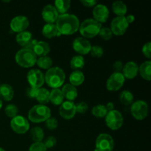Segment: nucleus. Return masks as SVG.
Wrapping results in <instances>:
<instances>
[{"label": "nucleus", "instance_id": "f257e3e1", "mask_svg": "<svg viewBox=\"0 0 151 151\" xmlns=\"http://www.w3.org/2000/svg\"><path fill=\"white\" fill-rule=\"evenodd\" d=\"M55 24L61 35H72L79 29L80 21L75 15L65 13L59 15Z\"/></svg>", "mask_w": 151, "mask_h": 151}, {"label": "nucleus", "instance_id": "f03ea898", "mask_svg": "<svg viewBox=\"0 0 151 151\" xmlns=\"http://www.w3.org/2000/svg\"><path fill=\"white\" fill-rule=\"evenodd\" d=\"M44 79L45 82L50 87L52 88H59L64 83L66 75L61 68L54 66L47 71Z\"/></svg>", "mask_w": 151, "mask_h": 151}, {"label": "nucleus", "instance_id": "7ed1b4c3", "mask_svg": "<svg viewBox=\"0 0 151 151\" xmlns=\"http://www.w3.org/2000/svg\"><path fill=\"white\" fill-rule=\"evenodd\" d=\"M102 27V24L94 19H87L80 24L79 31L85 38H92L99 34Z\"/></svg>", "mask_w": 151, "mask_h": 151}, {"label": "nucleus", "instance_id": "20e7f679", "mask_svg": "<svg viewBox=\"0 0 151 151\" xmlns=\"http://www.w3.org/2000/svg\"><path fill=\"white\" fill-rule=\"evenodd\" d=\"M51 116V110L45 105H35L30 109L28 113L29 120L35 123L45 122Z\"/></svg>", "mask_w": 151, "mask_h": 151}, {"label": "nucleus", "instance_id": "39448f33", "mask_svg": "<svg viewBox=\"0 0 151 151\" xmlns=\"http://www.w3.org/2000/svg\"><path fill=\"white\" fill-rule=\"evenodd\" d=\"M37 57L33 51L27 49H21L15 56L16 62L20 66L24 68L32 67L36 63Z\"/></svg>", "mask_w": 151, "mask_h": 151}, {"label": "nucleus", "instance_id": "423d86ee", "mask_svg": "<svg viewBox=\"0 0 151 151\" xmlns=\"http://www.w3.org/2000/svg\"><path fill=\"white\" fill-rule=\"evenodd\" d=\"M124 118L122 114L117 110H113L108 112L106 116V123L110 129L113 131L119 129L122 126Z\"/></svg>", "mask_w": 151, "mask_h": 151}, {"label": "nucleus", "instance_id": "0eeeda50", "mask_svg": "<svg viewBox=\"0 0 151 151\" xmlns=\"http://www.w3.org/2000/svg\"><path fill=\"white\" fill-rule=\"evenodd\" d=\"M114 147V141L111 135L100 134L96 139L95 151H112Z\"/></svg>", "mask_w": 151, "mask_h": 151}, {"label": "nucleus", "instance_id": "6e6552de", "mask_svg": "<svg viewBox=\"0 0 151 151\" xmlns=\"http://www.w3.org/2000/svg\"><path fill=\"white\" fill-rule=\"evenodd\" d=\"M131 112L136 119L143 120L148 114V105L143 100H137L131 105Z\"/></svg>", "mask_w": 151, "mask_h": 151}, {"label": "nucleus", "instance_id": "1a4fd4ad", "mask_svg": "<svg viewBox=\"0 0 151 151\" xmlns=\"http://www.w3.org/2000/svg\"><path fill=\"white\" fill-rule=\"evenodd\" d=\"M10 127L16 134H24L29 129V123L24 116L17 115L12 118L10 121Z\"/></svg>", "mask_w": 151, "mask_h": 151}, {"label": "nucleus", "instance_id": "9d476101", "mask_svg": "<svg viewBox=\"0 0 151 151\" xmlns=\"http://www.w3.org/2000/svg\"><path fill=\"white\" fill-rule=\"evenodd\" d=\"M125 81V77L122 72H114L107 80L106 88L109 91H116L120 89Z\"/></svg>", "mask_w": 151, "mask_h": 151}, {"label": "nucleus", "instance_id": "9b49d317", "mask_svg": "<svg viewBox=\"0 0 151 151\" xmlns=\"http://www.w3.org/2000/svg\"><path fill=\"white\" fill-rule=\"evenodd\" d=\"M128 26L129 24L127 22L125 16H116L112 20L110 29H111L113 34L119 36L125 33Z\"/></svg>", "mask_w": 151, "mask_h": 151}, {"label": "nucleus", "instance_id": "f8f14e48", "mask_svg": "<svg viewBox=\"0 0 151 151\" xmlns=\"http://www.w3.org/2000/svg\"><path fill=\"white\" fill-rule=\"evenodd\" d=\"M27 81L29 83V86L35 88H41L45 82L44 75L39 69H31L28 72L27 75Z\"/></svg>", "mask_w": 151, "mask_h": 151}, {"label": "nucleus", "instance_id": "ddd939ff", "mask_svg": "<svg viewBox=\"0 0 151 151\" xmlns=\"http://www.w3.org/2000/svg\"><path fill=\"white\" fill-rule=\"evenodd\" d=\"M72 48L76 52L79 53L80 55H83L90 52L91 44L86 38L83 37H78L75 38L72 42Z\"/></svg>", "mask_w": 151, "mask_h": 151}, {"label": "nucleus", "instance_id": "4468645a", "mask_svg": "<svg viewBox=\"0 0 151 151\" xmlns=\"http://www.w3.org/2000/svg\"><path fill=\"white\" fill-rule=\"evenodd\" d=\"M29 22L25 16H16L11 20L10 24V28L13 32H22L25 31L29 27Z\"/></svg>", "mask_w": 151, "mask_h": 151}, {"label": "nucleus", "instance_id": "2eb2a0df", "mask_svg": "<svg viewBox=\"0 0 151 151\" xmlns=\"http://www.w3.org/2000/svg\"><path fill=\"white\" fill-rule=\"evenodd\" d=\"M59 114L63 119L67 120L72 119L76 114L75 104L72 101H63L59 109Z\"/></svg>", "mask_w": 151, "mask_h": 151}, {"label": "nucleus", "instance_id": "dca6fc26", "mask_svg": "<svg viewBox=\"0 0 151 151\" xmlns=\"http://www.w3.org/2000/svg\"><path fill=\"white\" fill-rule=\"evenodd\" d=\"M92 13L94 20L100 24L107 22V20L109 19V10L105 4H96L93 9Z\"/></svg>", "mask_w": 151, "mask_h": 151}, {"label": "nucleus", "instance_id": "f3484780", "mask_svg": "<svg viewBox=\"0 0 151 151\" xmlns=\"http://www.w3.org/2000/svg\"><path fill=\"white\" fill-rule=\"evenodd\" d=\"M41 16L47 24H54L58 18L59 14L54 6L52 4H47L43 8Z\"/></svg>", "mask_w": 151, "mask_h": 151}, {"label": "nucleus", "instance_id": "a211bd4d", "mask_svg": "<svg viewBox=\"0 0 151 151\" xmlns=\"http://www.w3.org/2000/svg\"><path fill=\"white\" fill-rule=\"evenodd\" d=\"M122 72L125 78L134 79L139 73V66L136 62L129 61L124 65Z\"/></svg>", "mask_w": 151, "mask_h": 151}, {"label": "nucleus", "instance_id": "6ab92c4d", "mask_svg": "<svg viewBox=\"0 0 151 151\" xmlns=\"http://www.w3.org/2000/svg\"><path fill=\"white\" fill-rule=\"evenodd\" d=\"M61 91L63 93V97L66 98L68 101L73 102V100H75L78 97V93L76 87L70 83H66L63 85Z\"/></svg>", "mask_w": 151, "mask_h": 151}, {"label": "nucleus", "instance_id": "aec40b11", "mask_svg": "<svg viewBox=\"0 0 151 151\" xmlns=\"http://www.w3.org/2000/svg\"><path fill=\"white\" fill-rule=\"evenodd\" d=\"M34 53L37 57H43V56H47L50 52V47L47 42L44 41H38L36 45L34 47L33 50Z\"/></svg>", "mask_w": 151, "mask_h": 151}, {"label": "nucleus", "instance_id": "412c9836", "mask_svg": "<svg viewBox=\"0 0 151 151\" xmlns=\"http://www.w3.org/2000/svg\"><path fill=\"white\" fill-rule=\"evenodd\" d=\"M42 34L45 38H52L61 35L55 24H47L43 27Z\"/></svg>", "mask_w": 151, "mask_h": 151}, {"label": "nucleus", "instance_id": "4be33fe9", "mask_svg": "<svg viewBox=\"0 0 151 151\" xmlns=\"http://www.w3.org/2000/svg\"><path fill=\"white\" fill-rule=\"evenodd\" d=\"M14 90L13 87L7 83L1 84L0 86V98L1 100L10 101L13 98Z\"/></svg>", "mask_w": 151, "mask_h": 151}, {"label": "nucleus", "instance_id": "5701e85b", "mask_svg": "<svg viewBox=\"0 0 151 151\" xmlns=\"http://www.w3.org/2000/svg\"><path fill=\"white\" fill-rule=\"evenodd\" d=\"M64 97L61 90L59 88H52L50 91V102L55 106H60L63 103Z\"/></svg>", "mask_w": 151, "mask_h": 151}, {"label": "nucleus", "instance_id": "b1692460", "mask_svg": "<svg viewBox=\"0 0 151 151\" xmlns=\"http://www.w3.org/2000/svg\"><path fill=\"white\" fill-rule=\"evenodd\" d=\"M139 72L143 79L146 81L151 80V61L146 60L143 62L139 67Z\"/></svg>", "mask_w": 151, "mask_h": 151}, {"label": "nucleus", "instance_id": "393cba45", "mask_svg": "<svg viewBox=\"0 0 151 151\" xmlns=\"http://www.w3.org/2000/svg\"><path fill=\"white\" fill-rule=\"evenodd\" d=\"M85 81L84 74L81 71H73L69 76V82L74 86H81Z\"/></svg>", "mask_w": 151, "mask_h": 151}, {"label": "nucleus", "instance_id": "a878e982", "mask_svg": "<svg viewBox=\"0 0 151 151\" xmlns=\"http://www.w3.org/2000/svg\"><path fill=\"white\" fill-rule=\"evenodd\" d=\"M32 39V34L30 32L27 30L18 33L16 38V40L18 44L23 47H24Z\"/></svg>", "mask_w": 151, "mask_h": 151}, {"label": "nucleus", "instance_id": "bb28decb", "mask_svg": "<svg viewBox=\"0 0 151 151\" xmlns=\"http://www.w3.org/2000/svg\"><path fill=\"white\" fill-rule=\"evenodd\" d=\"M112 10L117 16H125L128 11V7L123 1H116L112 4Z\"/></svg>", "mask_w": 151, "mask_h": 151}, {"label": "nucleus", "instance_id": "cd10ccee", "mask_svg": "<svg viewBox=\"0 0 151 151\" xmlns=\"http://www.w3.org/2000/svg\"><path fill=\"white\" fill-rule=\"evenodd\" d=\"M71 5V1L69 0H56L55 1V8L59 15L65 14L69 10Z\"/></svg>", "mask_w": 151, "mask_h": 151}, {"label": "nucleus", "instance_id": "c85d7f7f", "mask_svg": "<svg viewBox=\"0 0 151 151\" xmlns=\"http://www.w3.org/2000/svg\"><path fill=\"white\" fill-rule=\"evenodd\" d=\"M35 99L40 104H47L50 102V91L45 88H38Z\"/></svg>", "mask_w": 151, "mask_h": 151}, {"label": "nucleus", "instance_id": "c756f323", "mask_svg": "<svg viewBox=\"0 0 151 151\" xmlns=\"http://www.w3.org/2000/svg\"><path fill=\"white\" fill-rule=\"evenodd\" d=\"M85 66V59L82 55H75L71 59L70 66L74 71H81Z\"/></svg>", "mask_w": 151, "mask_h": 151}, {"label": "nucleus", "instance_id": "7c9ffc66", "mask_svg": "<svg viewBox=\"0 0 151 151\" xmlns=\"http://www.w3.org/2000/svg\"><path fill=\"white\" fill-rule=\"evenodd\" d=\"M30 137L35 142H42L44 138V130L41 127H34L30 130Z\"/></svg>", "mask_w": 151, "mask_h": 151}, {"label": "nucleus", "instance_id": "2f4dec72", "mask_svg": "<svg viewBox=\"0 0 151 151\" xmlns=\"http://www.w3.org/2000/svg\"><path fill=\"white\" fill-rule=\"evenodd\" d=\"M119 100L125 106H129L134 103V95L128 90H124L119 94Z\"/></svg>", "mask_w": 151, "mask_h": 151}, {"label": "nucleus", "instance_id": "473e14b6", "mask_svg": "<svg viewBox=\"0 0 151 151\" xmlns=\"http://www.w3.org/2000/svg\"><path fill=\"white\" fill-rule=\"evenodd\" d=\"M91 114L97 118L106 117L108 114V111L106 109V106L104 105H97L94 106L91 109Z\"/></svg>", "mask_w": 151, "mask_h": 151}, {"label": "nucleus", "instance_id": "72a5a7b5", "mask_svg": "<svg viewBox=\"0 0 151 151\" xmlns=\"http://www.w3.org/2000/svg\"><path fill=\"white\" fill-rule=\"evenodd\" d=\"M36 64L40 68L44 69H49L52 66V60L49 56H43L37 58Z\"/></svg>", "mask_w": 151, "mask_h": 151}, {"label": "nucleus", "instance_id": "f704fd0d", "mask_svg": "<svg viewBox=\"0 0 151 151\" xmlns=\"http://www.w3.org/2000/svg\"><path fill=\"white\" fill-rule=\"evenodd\" d=\"M4 112L5 114L7 115L8 117L13 118L16 116L19 113V109L17 106L14 104H9L4 109Z\"/></svg>", "mask_w": 151, "mask_h": 151}, {"label": "nucleus", "instance_id": "c9c22d12", "mask_svg": "<svg viewBox=\"0 0 151 151\" xmlns=\"http://www.w3.org/2000/svg\"><path fill=\"white\" fill-rule=\"evenodd\" d=\"M99 35L103 38V40H106V41H108V40H110L111 38L113 36V32H112L111 29L109 27H102L101 29H100V32H99Z\"/></svg>", "mask_w": 151, "mask_h": 151}, {"label": "nucleus", "instance_id": "e433bc0d", "mask_svg": "<svg viewBox=\"0 0 151 151\" xmlns=\"http://www.w3.org/2000/svg\"><path fill=\"white\" fill-rule=\"evenodd\" d=\"M90 54L91 56L94 58H101L104 54V50H103V47L98 45L91 46V51H90Z\"/></svg>", "mask_w": 151, "mask_h": 151}, {"label": "nucleus", "instance_id": "4c0bfd02", "mask_svg": "<svg viewBox=\"0 0 151 151\" xmlns=\"http://www.w3.org/2000/svg\"><path fill=\"white\" fill-rule=\"evenodd\" d=\"M58 125V122L57 119L55 117H51L50 116L48 119L45 121V126L47 129L50 130V131H53V130L56 129Z\"/></svg>", "mask_w": 151, "mask_h": 151}, {"label": "nucleus", "instance_id": "58836bf2", "mask_svg": "<svg viewBox=\"0 0 151 151\" xmlns=\"http://www.w3.org/2000/svg\"><path fill=\"white\" fill-rule=\"evenodd\" d=\"M76 113L85 114L88 109V105L85 102H80L78 104H75Z\"/></svg>", "mask_w": 151, "mask_h": 151}, {"label": "nucleus", "instance_id": "ea45409f", "mask_svg": "<svg viewBox=\"0 0 151 151\" xmlns=\"http://www.w3.org/2000/svg\"><path fill=\"white\" fill-rule=\"evenodd\" d=\"M29 151H47V149L43 142H34L29 147Z\"/></svg>", "mask_w": 151, "mask_h": 151}, {"label": "nucleus", "instance_id": "a19ab883", "mask_svg": "<svg viewBox=\"0 0 151 151\" xmlns=\"http://www.w3.org/2000/svg\"><path fill=\"white\" fill-rule=\"evenodd\" d=\"M44 145H45V147H47V149H50L54 147L57 144V139L54 137H48L44 141Z\"/></svg>", "mask_w": 151, "mask_h": 151}, {"label": "nucleus", "instance_id": "79ce46f5", "mask_svg": "<svg viewBox=\"0 0 151 151\" xmlns=\"http://www.w3.org/2000/svg\"><path fill=\"white\" fill-rule=\"evenodd\" d=\"M142 53L147 58L150 59L151 58V43L147 42L143 46Z\"/></svg>", "mask_w": 151, "mask_h": 151}, {"label": "nucleus", "instance_id": "37998d69", "mask_svg": "<svg viewBox=\"0 0 151 151\" xmlns=\"http://www.w3.org/2000/svg\"><path fill=\"white\" fill-rule=\"evenodd\" d=\"M38 88H35V87H32L29 86V88H27L26 94L27 95V97H29V98H35V96H36L37 92H38Z\"/></svg>", "mask_w": 151, "mask_h": 151}, {"label": "nucleus", "instance_id": "c03bdc74", "mask_svg": "<svg viewBox=\"0 0 151 151\" xmlns=\"http://www.w3.org/2000/svg\"><path fill=\"white\" fill-rule=\"evenodd\" d=\"M123 66V63H122V61H120V60H116V61H115L114 63H113L112 67H113L114 72H122Z\"/></svg>", "mask_w": 151, "mask_h": 151}, {"label": "nucleus", "instance_id": "a18cd8bd", "mask_svg": "<svg viewBox=\"0 0 151 151\" xmlns=\"http://www.w3.org/2000/svg\"><path fill=\"white\" fill-rule=\"evenodd\" d=\"M81 3L86 7H94L97 4V1H95V0H82Z\"/></svg>", "mask_w": 151, "mask_h": 151}, {"label": "nucleus", "instance_id": "49530a36", "mask_svg": "<svg viewBox=\"0 0 151 151\" xmlns=\"http://www.w3.org/2000/svg\"><path fill=\"white\" fill-rule=\"evenodd\" d=\"M38 41H37L36 39H34V38H32V40H31L30 41H29V43H28L27 44L26 46H25L24 48L25 49H27V50H33L34 47H35V46L36 45L37 42H38Z\"/></svg>", "mask_w": 151, "mask_h": 151}, {"label": "nucleus", "instance_id": "de8ad7c7", "mask_svg": "<svg viewBox=\"0 0 151 151\" xmlns=\"http://www.w3.org/2000/svg\"><path fill=\"white\" fill-rule=\"evenodd\" d=\"M125 19H126L127 22H128V24H129L133 23V22L135 21V16H134V15L130 14V15H128L127 16H125Z\"/></svg>", "mask_w": 151, "mask_h": 151}, {"label": "nucleus", "instance_id": "09e8293b", "mask_svg": "<svg viewBox=\"0 0 151 151\" xmlns=\"http://www.w3.org/2000/svg\"><path fill=\"white\" fill-rule=\"evenodd\" d=\"M106 109H107L108 112L111 111H113L114 110V105L112 102H109V103H107V105L106 106Z\"/></svg>", "mask_w": 151, "mask_h": 151}, {"label": "nucleus", "instance_id": "8fccbe9b", "mask_svg": "<svg viewBox=\"0 0 151 151\" xmlns=\"http://www.w3.org/2000/svg\"><path fill=\"white\" fill-rule=\"evenodd\" d=\"M2 104H3V103H2V100H1V98H0V109H1V107H2Z\"/></svg>", "mask_w": 151, "mask_h": 151}, {"label": "nucleus", "instance_id": "3c124183", "mask_svg": "<svg viewBox=\"0 0 151 151\" xmlns=\"http://www.w3.org/2000/svg\"><path fill=\"white\" fill-rule=\"evenodd\" d=\"M0 151H5V150H4V149H3L2 147H0Z\"/></svg>", "mask_w": 151, "mask_h": 151}, {"label": "nucleus", "instance_id": "603ef678", "mask_svg": "<svg viewBox=\"0 0 151 151\" xmlns=\"http://www.w3.org/2000/svg\"><path fill=\"white\" fill-rule=\"evenodd\" d=\"M0 86H1V85H0Z\"/></svg>", "mask_w": 151, "mask_h": 151}]
</instances>
